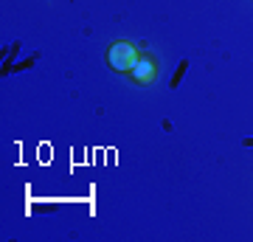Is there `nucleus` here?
<instances>
[{
    "mask_svg": "<svg viewBox=\"0 0 253 242\" xmlns=\"http://www.w3.org/2000/svg\"><path fill=\"white\" fill-rule=\"evenodd\" d=\"M138 56H141V48H138L135 43H129V40H116V43H110V48H107L110 71L124 73V76L132 71V65L138 62Z\"/></svg>",
    "mask_w": 253,
    "mask_h": 242,
    "instance_id": "1",
    "label": "nucleus"
},
{
    "mask_svg": "<svg viewBox=\"0 0 253 242\" xmlns=\"http://www.w3.org/2000/svg\"><path fill=\"white\" fill-rule=\"evenodd\" d=\"M126 76H129V82H135V85H152L158 79V59L152 54H144L141 51L138 62L132 65V71L126 73Z\"/></svg>",
    "mask_w": 253,
    "mask_h": 242,
    "instance_id": "2",
    "label": "nucleus"
}]
</instances>
